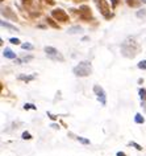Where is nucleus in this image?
Here are the masks:
<instances>
[{"label":"nucleus","mask_w":146,"mask_h":156,"mask_svg":"<svg viewBox=\"0 0 146 156\" xmlns=\"http://www.w3.org/2000/svg\"><path fill=\"white\" fill-rule=\"evenodd\" d=\"M140 50V46L136 44V41L133 40H126L121 46V52L125 57H134L137 54V52Z\"/></svg>","instance_id":"obj_1"},{"label":"nucleus","mask_w":146,"mask_h":156,"mask_svg":"<svg viewBox=\"0 0 146 156\" xmlns=\"http://www.w3.org/2000/svg\"><path fill=\"white\" fill-rule=\"evenodd\" d=\"M72 72H74L76 77H87L92 73V66L88 61H83V62H80L78 66H75Z\"/></svg>","instance_id":"obj_2"},{"label":"nucleus","mask_w":146,"mask_h":156,"mask_svg":"<svg viewBox=\"0 0 146 156\" xmlns=\"http://www.w3.org/2000/svg\"><path fill=\"white\" fill-rule=\"evenodd\" d=\"M95 3H96V5H98V8L100 9V12H101L103 16H104L105 19H111L112 15H111L108 3H107L105 0H95Z\"/></svg>","instance_id":"obj_3"},{"label":"nucleus","mask_w":146,"mask_h":156,"mask_svg":"<svg viewBox=\"0 0 146 156\" xmlns=\"http://www.w3.org/2000/svg\"><path fill=\"white\" fill-rule=\"evenodd\" d=\"M45 53H46V56H48L49 58H51V60H54V61H63L65 60L62 54H61L55 48H53V46H46Z\"/></svg>","instance_id":"obj_4"},{"label":"nucleus","mask_w":146,"mask_h":156,"mask_svg":"<svg viewBox=\"0 0 146 156\" xmlns=\"http://www.w3.org/2000/svg\"><path fill=\"white\" fill-rule=\"evenodd\" d=\"M51 16L55 19L57 21H61V23H67L68 21V15L65 12L63 9H54L51 12Z\"/></svg>","instance_id":"obj_5"},{"label":"nucleus","mask_w":146,"mask_h":156,"mask_svg":"<svg viewBox=\"0 0 146 156\" xmlns=\"http://www.w3.org/2000/svg\"><path fill=\"white\" fill-rule=\"evenodd\" d=\"M94 91H95V94L98 95V99L100 101V103L101 105H107V95H105L104 89H103L101 86H99V85H95Z\"/></svg>","instance_id":"obj_6"},{"label":"nucleus","mask_w":146,"mask_h":156,"mask_svg":"<svg viewBox=\"0 0 146 156\" xmlns=\"http://www.w3.org/2000/svg\"><path fill=\"white\" fill-rule=\"evenodd\" d=\"M79 16L83 19V20H90V19H92V13H91V9L90 7L87 5H82L79 8Z\"/></svg>","instance_id":"obj_7"},{"label":"nucleus","mask_w":146,"mask_h":156,"mask_svg":"<svg viewBox=\"0 0 146 156\" xmlns=\"http://www.w3.org/2000/svg\"><path fill=\"white\" fill-rule=\"evenodd\" d=\"M2 13H3V16H5V17H8V19H12L13 21L17 20V16L12 12V11H11V8H8V7H7V8H3Z\"/></svg>","instance_id":"obj_8"},{"label":"nucleus","mask_w":146,"mask_h":156,"mask_svg":"<svg viewBox=\"0 0 146 156\" xmlns=\"http://www.w3.org/2000/svg\"><path fill=\"white\" fill-rule=\"evenodd\" d=\"M3 54H4V57L9 58V60H15V58H16V53H13L12 50L8 49V48H5V49H4V52H3Z\"/></svg>","instance_id":"obj_9"},{"label":"nucleus","mask_w":146,"mask_h":156,"mask_svg":"<svg viewBox=\"0 0 146 156\" xmlns=\"http://www.w3.org/2000/svg\"><path fill=\"white\" fill-rule=\"evenodd\" d=\"M36 77H37V74H33V76H24V74H21L20 77V80L21 81H25V82H29V81H33V80H36Z\"/></svg>","instance_id":"obj_10"},{"label":"nucleus","mask_w":146,"mask_h":156,"mask_svg":"<svg viewBox=\"0 0 146 156\" xmlns=\"http://www.w3.org/2000/svg\"><path fill=\"white\" fill-rule=\"evenodd\" d=\"M46 21H48V24L50 25V27H53V28H55V29H59V25L57 24V23H54V20H53V19L48 17V19H46Z\"/></svg>","instance_id":"obj_11"},{"label":"nucleus","mask_w":146,"mask_h":156,"mask_svg":"<svg viewBox=\"0 0 146 156\" xmlns=\"http://www.w3.org/2000/svg\"><path fill=\"white\" fill-rule=\"evenodd\" d=\"M134 120H136V123H138V124H142L145 122L144 116H142L141 114H136V116H134Z\"/></svg>","instance_id":"obj_12"},{"label":"nucleus","mask_w":146,"mask_h":156,"mask_svg":"<svg viewBox=\"0 0 146 156\" xmlns=\"http://www.w3.org/2000/svg\"><path fill=\"white\" fill-rule=\"evenodd\" d=\"M2 27H5V28H8V29H11V30H16V32L18 30L16 27L11 25V24H8V23H5V21H2Z\"/></svg>","instance_id":"obj_13"},{"label":"nucleus","mask_w":146,"mask_h":156,"mask_svg":"<svg viewBox=\"0 0 146 156\" xmlns=\"http://www.w3.org/2000/svg\"><path fill=\"white\" fill-rule=\"evenodd\" d=\"M24 108H25V110H37V107L34 106V105H32V103H25Z\"/></svg>","instance_id":"obj_14"},{"label":"nucleus","mask_w":146,"mask_h":156,"mask_svg":"<svg viewBox=\"0 0 146 156\" xmlns=\"http://www.w3.org/2000/svg\"><path fill=\"white\" fill-rule=\"evenodd\" d=\"M21 138H22V139H24V140H30V139H32V135H30V134H29V132H28V131H25V132H22Z\"/></svg>","instance_id":"obj_15"},{"label":"nucleus","mask_w":146,"mask_h":156,"mask_svg":"<svg viewBox=\"0 0 146 156\" xmlns=\"http://www.w3.org/2000/svg\"><path fill=\"white\" fill-rule=\"evenodd\" d=\"M138 93H140L141 99L145 102V101H146V90H145V89H140V91H138Z\"/></svg>","instance_id":"obj_16"},{"label":"nucleus","mask_w":146,"mask_h":156,"mask_svg":"<svg viewBox=\"0 0 146 156\" xmlns=\"http://www.w3.org/2000/svg\"><path fill=\"white\" fill-rule=\"evenodd\" d=\"M126 2H128V4L130 7H138L140 3H141V2H136V0H126Z\"/></svg>","instance_id":"obj_17"},{"label":"nucleus","mask_w":146,"mask_h":156,"mask_svg":"<svg viewBox=\"0 0 146 156\" xmlns=\"http://www.w3.org/2000/svg\"><path fill=\"white\" fill-rule=\"evenodd\" d=\"M76 139H78V142H80L82 144H90V140H88V139H84V138H82V136H78Z\"/></svg>","instance_id":"obj_18"},{"label":"nucleus","mask_w":146,"mask_h":156,"mask_svg":"<svg viewBox=\"0 0 146 156\" xmlns=\"http://www.w3.org/2000/svg\"><path fill=\"white\" fill-rule=\"evenodd\" d=\"M129 144H130V146H132V147H134V148H136L137 151H141V150H142V147L140 146V144H137L136 142H130Z\"/></svg>","instance_id":"obj_19"},{"label":"nucleus","mask_w":146,"mask_h":156,"mask_svg":"<svg viewBox=\"0 0 146 156\" xmlns=\"http://www.w3.org/2000/svg\"><path fill=\"white\" fill-rule=\"evenodd\" d=\"M21 48L25 49V50H32V49H33V45H30V44H28V42H26V44H22V45H21Z\"/></svg>","instance_id":"obj_20"},{"label":"nucleus","mask_w":146,"mask_h":156,"mask_svg":"<svg viewBox=\"0 0 146 156\" xmlns=\"http://www.w3.org/2000/svg\"><path fill=\"white\" fill-rule=\"evenodd\" d=\"M138 68H140V69H146V60H144V61H141V62H138Z\"/></svg>","instance_id":"obj_21"},{"label":"nucleus","mask_w":146,"mask_h":156,"mask_svg":"<svg viewBox=\"0 0 146 156\" xmlns=\"http://www.w3.org/2000/svg\"><path fill=\"white\" fill-rule=\"evenodd\" d=\"M78 30L80 32V30H82V29H80L79 27H75V28H71V29H68V32H70V33H76V32H78Z\"/></svg>","instance_id":"obj_22"},{"label":"nucleus","mask_w":146,"mask_h":156,"mask_svg":"<svg viewBox=\"0 0 146 156\" xmlns=\"http://www.w3.org/2000/svg\"><path fill=\"white\" fill-rule=\"evenodd\" d=\"M11 42H12V44H15V45H17V44H20V40H18V38H11L9 40Z\"/></svg>","instance_id":"obj_23"},{"label":"nucleus","mask_w":146,"mask_h":156,"mask_svg":"<svg viewBox=\"0 0 146 156\" xmlns=\"http://www.w3.org/2000/svg\"><path fill=\"white\" fill-rule=\"evenodd\" d=\"M22 3H24L25 5H29L30 3H32V0H22Z\"/></svg>","instance_id":"obj_24"},{"label":"nucleus","mask_w":146,"mask_h":156,"mask_svg":"<svg viewBox=\"0 0 146 156\" xmlns=\"http://www.w3.org/2000/svg\"><path fill=\"white\" fill-rule=\"evenodd\" d=\"M29 60H32V57H24V58H22V60H21V62H25V61H29Z\"/></svg>","instance_id":"obj_25"},{"label":"nucleus","mask_w":146,"mask_h":156,"mask_svg":"<svg viewBox=\"0 0 146 156\" xmlns=\"http://www.w3.org/2000/svg\"><path fill=\"white\" fill-rule=\"evenodd\" d=\"M117 156H126V155L124 154V152H121V151H120V152H117Z\"/></svg>","instance_id":"obj_26"},{"label":"nucleus","mask_w":146,"mask_h":156,"mask_svg":"<svg viewBox=\"0 0 146 156\" xmlns=\"http://www.w3.org/2000/svg\"><path fill=\"white\" fill-rule=\"evenodd\" d=\"M142 2H144V3H146V0H142Z\"/></svg>","instance_id":"obj_27"}]
</instances>
